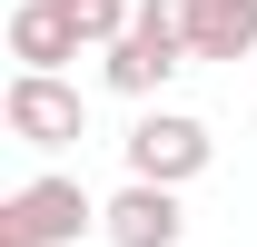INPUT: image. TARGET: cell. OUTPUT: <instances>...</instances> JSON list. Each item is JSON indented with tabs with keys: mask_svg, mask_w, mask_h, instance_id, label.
Here are the masks:
<instances>
[{
	"mask_svg": "<svg viewBox=\"0 0 257 247\" xmlns=\"http://www.w3.org/2000/svg\"><path fill=\"white\" fill-rule=\"evenodd\" d=\"M257 50V0H188V60H247Z\"/></svg>",
	"mask_w": 257,
	"mask_h": 247,
	"instance_id": "7",
	"label": "cell"
},
{
	"mask_svg": "<svg viewBox=\"0 0 257 247\" xmlns=\"http://www.w3.org/2000/svg\"><path fill=\"white\" fill-rule=\"evenodd\" d=\"M60 10H69V30H79V50H109L139 20V0H60Z\"/></svg>",
	"mask_w": 257,
	"mask_h": 247,
	"instance_id": "8",
	"label": "cell"
},
{
	"mask_svg": "<svg viewBox=\"0 0 257 247\" xmlns=\"http://www.w3.org/2000/svg\"><path fill=\"white\" fill-rule=\"evenodd\" d=\"M89 227H99V198L60 168H40V178H20L0 198V247H79Z\"/></svg>",
	"mask_w": 257,
	"mask_h": 247,
	"instance_id": "1",
	"label": "cell"
},
{
	"mask_svg": "<svg viewBox=\"0 0 257 247\" xmlns=\"http://www.w3.org/2000/svg\"><path fill=\"white\" fill-rule=\"evenodd\" d=\"M0 129L20 139V149H69V139H89V99L69 89L60 69H10V89H0Z\"/></svg>",
	"mask_w": 257,
	"mask_h": 247,
	"instance_id": "2",
	"label": "cell"
},
{
	"mask_svg": "<svg viewBox=\"0 0 257 247\" xmlns=\"http://www.w3.org/2000/svg\"><path fill=\"white\" fill-rule=\"evenodd\" d=\"M128 178H159V188H188L208 178V158H218V139H208V119H188V109H139L119 139Z\"/></svg>",
	"mask_w": 257,
	"mask_h": 247,
	"instance_id": "3",
	"label": "cell"
},
{
	"mask_svg": "<svg viewBox=\"0 0 257 247\" xmlns=\"http://www.w3.org/2000/svg\"><path fill=\"white\" fill-rule=\"evenodd\" d=\"M10 60H20V69H60V60H79V30H69L60 0H20V10H10Z\"/></svg>",
	"mask_w": 257,
	"mask_h": 247,
	"instance_id": "6",
	"label": "cell"
},
{
	"mask_svg": "<svg viewBox=\"0 0 257 247\" xmlns=\"http://www.w3.org/2000/svg\"><path fill=\"white\" fill-rule=\"evenodd\" d=\"M178 69H188V50H178V40H159V30H139V20H128V40H109V50H99V89L159 99Z\"/></svg>",
	"mask_w": 257,
	"mask_h": 247,
	"instance_id": "5",
	"label": "cell"
},
{
	"mask_svg": "<svg viewBox=\"0 0 257 247\" xmlns=\"http://www.w3.org/2000/svg\"><path fill=\"white\" fill-rule=\"evenodd\" d=\"M99 237H109V247H178V237H188V208H178V188L128 178L119 198H99Z\"/></svg>",
	"mask_w": 257,
	"mask_h": 247,
	"instance_id": "4",
	"label": "cell"
}]
</instances>
